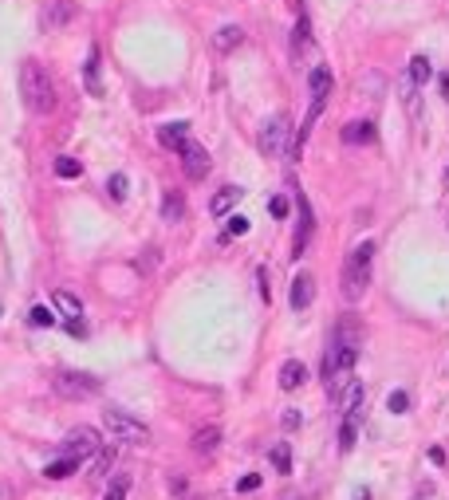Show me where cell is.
<instances>
[{"label": "cell", "instance_id": "obj_1", "mask_svg": "<svg viewBox=\"0 0 449 500\" xmlns=\"http://www.w3.org/2000/svg\"><path fill=\"white\" fill-rule=\"evenodd\" d=\"M20 95H24V107H28L32 114L56 110V83H51V75L36 60L20 63Z\"/></svg>", "mask_w": 449, "mask_h": 500}, {"label": "cell", "instance_id": "obj_2", "mask_svg": "<svg viewBox=\"0 0 449 500\" xmlns=\"http://www.w3.org/2000/svg\"><path fill=\"white\" fill-rule=\"evenodd\" d=\"M370 261H375V240H363L359 249L343 264V300H363V291L370 284Z\"/></svg>", "mask_w": 449, "mask_h": 500}, {"label": "cell", "instance_id": "obj_3", "mask_svg": "<svg viewBox=\"0 0 449 500\" xmlns=\"http://www.w3.org/2000/svg\"><path fill=\"white\" fill-rule=\"evenodd\" d=\"M51 390L60 394L67 402H87L103 390V382L87 370H56V379H51Z\"/></svg>", "mask_w": 449, "mask_h": 500}, {"label": "cell", "instance_id": "obj_4", "mask_svg": "<svg viewBox=\"0 0 449 500\" xmlns=\"http://www.w3.org/2000/svg\"><path fill=\"white\" fill-rule=\"evenodd\" d=\"M103 426L115 441H126V445H146L150 441V426L138 418H130L126 410H103Z\"/></svg>", "mask_w": 449, "mask_h": 500}, {"label": "cell", "instance_id": "obj_5", "mask_svg": "<svg viewBox=\"0 0 449 500\" xmlns=\"http://www.w3.org/2000/svg\"><path fill=\"white\" fill-rule=\"evenodd\" d=\"M288 150V119L284 114H272L264 126H260V154L264 158H280Z\"/></svg>", "mask_w": 449, "mask_h": 500}, {"label": "cell", "instance_id": "obj_6", "mask_svg": "<svg viewBox=\"0 0 449 500\" xmlns=\"http://www.w3.org/2000/svg\"><path fill=\"white\" fill-rule=\"evenodd\" d=\"M103 449L99 430L95 426H75V430L63 438V457H95Z\"/></svg>", "mask_w": 449, "mask_h": 500}, {"label": "cell", "instance_id": "obj_7", "mask_svg": "<svg viewBox=\"0 0 449 500\" xmlns=\"http://www.w3.org/2000/svg\"><path fill=\"white\" fill-rule=\"evenodd\" d=\"M75 20V0H48L40 12V32H60Z\"/></svg>", "mask_w": 449, "mask_h": 500}, {"label": "cell", "instance_id": "obj_8", "mask_svg": "<svg viewBox=\"0 0 449 500\" xmlns=\"http://www.w3.org/2000/svg\"><path fill=\"white\" fill-rule=\"evenodd\" d=\"M181 170H186V178H190V181L205 178V173H209V154H205V146L190 142V146L181 150Z\"/></svg>", "mask_w": 449, "mask_h": 500}, {"label": "cell", "instance_id": "obj_9", "mask_svg": "<svg viewBox=\"0 0 449 500\" xmlns=\"http://www.w3.org/2000/svg\"><path fill=\"white\" fill-rule=\"evenodd\" d=\"M158 142L166 146V150H186L190 146V122H166V126H158Z\"/></svg>", "mask_w": 449, "mask_h": 500}, {"label": "cell", "instance_id": "obj_10", "mask_svg": "<svg viewBox=\"0 0 449 500\" xmlns=\"http://www.w3.org/2000/svg\"><path fill=\"white\" fill-rule=\"evenodd\" d=\"M311 300H315V276L299 272L296 280H292V308L304 311V308H311Z\"/></svg>", "mask_w": 449, "mask_h": 500}, {"label": "cell", "instance_id": "obj_11", "mask_svg": "<svg viewBox=\"0 0 449 500\" xmlns=\"http://www.w3.org/2000/svg\"><path fill=\"white\" fill-rule=\"evenodd\" d=\"M308 382V367L299 359H288L284 367H280V390H296V386H304Z\"/></svg>", "mask_w": 449, "mask_h": 500}, {"label": "cell", "instance_id": "obj_12", "mask_svg": "<svg viewBox=\"0 0 449 500\" xmlns=\"http://www.w3.org/2000/svg\"><path fill=\"white\" fill-rule=\"evenodd\" d=\"M343 142H347V146H367V142H375V122H367V119L347 122V126H343Z\"/></svg>", "mask_w": 449, "mask_h": 500}, {"label": "cell", "instance_id": "obj_13", "mask_svg": "<svg viewBox=\"0 0 449 500\" xmlns=\"http://www.w3.org/2000/svg\"><path fill=\"white\" fill-rule=\"evenodd\" d=\"M240 193H245L240 185H225V190H217V193H213V201H209V213H213V217H225V213L240 201Z\"/></svg>", "mask_w": 449, "mask_h": 500}, {"label": "cell", "instance_id": "obj_14", "mask_svg": "<svg viewBox=\"0 0 449 500\" xmlns=\"http://www.w3.org/2000/svg\"><path fill=\"white\" fill-rule=\"evenodd\" d=\"M190 445H193V453H201V457H209V453L221 445V426H205V430H197V433H193V441H190Z\"/></svg>", "mask_w": 449, "mask_h": 500}, {"label": "cell", "instance_id": "obj_15", "mask_svg": "<svg viewBox=\"0 0 449 500\" xmlns=\"http://www.w3.org/2000/svg\"><path fill=\"white\" fill-rule=\"evenodd\" d=\"M308 87H311V103H327V95H331V71L327 67H311Z\"/></svg>", "mask_w": 449, "mask_h": 500}, {"label": "cell", "instance_id": "obj_16", "mask_svg": "<svg viewBox=\"0 0 449 500\" xmlns=\"http://www.w3.org/2000/svg\"><path fill=\"white\" fill-rule=\"evenodd\" d=\"M308 237H311V209H308V201L299 197V232H296V244H292V256H304Z\"/></svg>", "mask_w": 449, "mask_h": 500}, {"label": "cell", "instance_id": "obj_17", "mask_svg": "<svg viewBox=\"0 0 449 500\" xmlns=\"http://www.w3.org/2000/svg\"><path fill=\"white\" fill-rule=\"evenodd\" d=\"M240 40H245V32L237 28V24H225V28H217V36H213V51H233V48H240Z\"/></svg>", "mask_w": 449, "mask_h": 500}, {"label": "cell", "instance_id": "obj_18", "mask_svg": "<svg viewBox=\"0 0 449 500\" xmlns=\"http://www.w3.org/2000/svg\"><path fill=\"white\" fill-rule=\"evenodd\" d=\"M335 402H339L343 418H347V414H359V406H363V382H359V379H351V382H347V390H343Z\"/></svg>", "mask_w": 449, "mask_h": 500}, {"label": "cell", "instance_id": "obj_19", "mask_svg": "<svg viewBox=\"0 0 449 500\" xmlns=\"http://www.w3.org/2000/svg\"><path fill=\"white\" fill-rule=\"evenodd\" d=\"M181 217H186V201H181V193L178 190H166V197H162V221L178 225Z\"/></svg>", "mask_w": 449, "mask_h": 500}, {"label": "cell", "instance_id": "obj_20", "mask_svg": "<svg viewBox=\"0 0 449 500\" xmlns=\"http://www.w3.org/2000/svg\"><path fill=\"white\" fill-rule=\"evenodd\" d=\"M355 438H359V414H347L343 426H339V449L351 453V449H355Z\"/></svg>", "mask_w": 449, "mask_h": 500}, {"label": "cell", "instance_id": "obj_21", "mask_svg": "<svg viewBox=\"0 0 449 500\" xmlns=\"http://www.w3.org/2000/svg\"><path fill=\"white\" fill-rule=\"evenodd\" d=\"M75 465H79V457H60V461H51L48 469H44V477H48V480H63V477L75 473Z\"/></svg>", "mask_w": 449, "mask_h": 500}, {"label": "cell", "instance_id": "obj_22", "mask_svg": "<svg viewBox=\"0 0 449 500\" xmlns=\"http://www.w3.org/2000/svg\"><path fill=\"white\" fill-rule=\"evenodd\" d=\"M83 83H87L91 95H103V87H99V51H91V55H87V67H83Z\"/></svg>", "mask_w": 449, "mask_h": 500}, {"label": "cell", "instance_id": "obj_23", "mask_svg": "<svg viewBox=\"0 0 449 500\" xmlns=\"http://www.w3.org/2000/svg\"><path fill=\"white\" fill-rule=\"evenodd\" d=\"M110 465H115V449H99L91 461V480H103L110 473Z\"/></svg>", "mask_w": 449, "mask_h": 500}, {"label": "cell", "instance_id": "obj_24", "mask_svg": "<svg viewBox=\"0 0 449 500\" xmlns=\"http://www.w3.org/2000/svg\"><path fill=\"white\" fill-rule=\"evenodd\" d=\"M56 308H60L67 320H79V315H83V303L75 300L71 291H56Z\"/></svg>", "mask_w": 449, "mask_h": 500}, {"label": "cell", "instance_id": "obj_25", "mask_svg": "<svg viewBox=\"0 0 449 500\" xmlns=\"http://www.w3.org/2000/svg\"><path fill=\"white\" fill-rule=\"evenodd\" d=\"M429 75H434V71H429V60H426V55H414V60H410V83H414V87H422Z\"/></svg>", "mask_w": 449, "mask_h": 500}, {"label": "cell", "instance_id": "obj_26", "mask_svg": "<svg viewBox=\"0 0 449 500\" xmlns=\"http://www.w3.org/2000/svg\"><path fill=\"white\" fill-rule=\"evenodd\" d=\"M304 51H308V16H299L296 20V36H292V55H304Z\"/></svg>", "mask_w": 449, "mask_h": 500}, {"label": "cell", "instance_id": "obj_27", "mask_svg": "<svg viewBox=\"0 0 449 500\" xmlns=\"http://www.w3.org/2000/svg\"><path fill=\"white\" fill-rule=\"evenodd\" d=\"M126 492H130V477L126 473H119V477L107 485V492H103V500H126Z\"/></svg>", "mask_w": 449, "mask_h": 500}, {"label": "cell", "instance_id": "obj_28", "mask_svg": "<svg viewBox=\"0 0 449 500\" xmlns=\"http://www.w3.org/2000/svg\"><path fill=\"white\" fill-rule=\"evenodd\" d=\"M268 457H272V465H276V473H292V449H288V441H280Z\"/></svg>", "mask_w": 449, "mask_h": 500}, {"label": "cell", "instance_id": "obj_29", "mask_svg": "<svg viewBox=\"0 0 449 500\" xmlns=\"http://www.w3.org/2000/svg\"><path fill=\"white\" fill-rule=\"evenodd\" d=\"M56 173H60V178H79L83 166L75 158H56Z\"/></svg>", "mask_w": 449, "mask_h": 500}, {"label": "cell", "instance_id": "obj_30", "mask_svg": "<svg viewBox=\"0 0 449 500\" xmlns=\"http://www.w3.org/2000/svg\"><path fill=\"white\" fill-rule=\"evenodd\" d=\"M28 323H32V327H51V323H56V315H51V311L40 303V308L28 311Z\"/></svg>", "mask_w": 449, "mask_h": 500}, {"label": "cell", "instance_id": "obj_31", "mask_svg": "<svg viewBox=\"0 0 449 500\" xmlns=\"http://www.w3.org/2000/svg\"><path fill=\"white\" fill-rule=\"evenodd\" d=\"M249 232V217H229V225H225V237H245Z\"/></svg>", "mask_w": 449, "mask_h": 500}, {"label": "cell", "instance_id": "obj_32", "mask_svg": "<svg viewBox=\"0 0 449 500\" xmlns=\"http://www.w3.org/2000/svg\"><path fill=\"white\" fill-rule=\"evenodd\" d=\"M386 406H390V414H406V406H410V394H406V390H394V394H390V402H386Z\"/></svg>", "mask_w": 449, "mask_h": 500}, {"label": "cell", "instance_id": "obj_33", "mask_svg": "<svg viewBox=\"0 0 449 500\" xmlns=\"http://www.w3.org/2000/svg\"><path fill=\"white\" fill-rule=\"evenodd\" d=\"M107 190H110V197H115V201H122V197H126V178H122V173H115V178L107 181Z\"/></svg>", "mask_w": 449, "mask_h": 500}, {"label": "cell", "instance_id": "obj_34", "mask_svg": "<svg viewBox=\"0 0 449 500\" xmlns=\"http://www.w3.org/2000/svg\"><path fill=\"white\" fill-rule=\"evenodd\" d=\"M260 489V473H249V477L237 480V492H256Z\"/></svg>", "mask_w": 449, "mask_h": 500}, {"label": "cell", "instance_id": "obj_35", "mask_svg": "<svg viewBox=\"0 0 449 500\" xmlns=\"http://www.w3.org/2000/svg\"><path fill=\"white\" fill-rule=\"evenodd\" d=\"M268 213H272V217H288V197H272Z\"/></svg>", "mask_w": 449, "mask_h": 500}, {"label": "cell", "instance_id": "obj_36", "mask_svg": "<svg viewBox=\"0 0 449 500\" xmlns=\"http://www.w3.org/2000/svg\"><path fill=\"white\" fill-rule=\"evenodd\" d=\"M280 421H284V430H299V414H296V410H288Z\"/></svg>", "mask_w": 449, "mask_h": 500}, {"label": "cell", "instance_id": "obj_37", "mask_svg": "<svg viewBox=\"0 0 449 500\" xmlns=\"http://www.w3.org/2000/svg\"><path fill=\"white\" fill-rule=\"evenodd\" d=\"M438 87H441V99L449 103V75H441V79H438Z\"/></svg>", "mask_w": 449, "mask_h": 500}, {"label": "cell", "instance_id": "obj_38", "mask_svg": "<svg viewBox=\"0 0 449 500\" xmlns=\"http://www.w3.org/2000/svg\"><path fill=\"white\" fill-rule=\"evenodd\" d=\"M16 496V492H12V485H4V480H0V500H12Z\"/></svg>", "mask_w": 449, "mask_h": 500}, {"label": "cell", "instance_id": "obj_39", "mask_svg": "<svg viewBox=\"0 0 449 500\" xmlns=\"http://www.w3.org/2000/svg\"><path fill=\"white\" fill-rule=\"evenodd\" d=\"M190 500H209V496H190Z\"/></svg>", "mask_w": 449, "mask_h": 500}, {"label": "cell", "instance_id": "obj_40", "mask_svg": "<svg viewBox=\"0 0 449 500\" xmlns=\"http://www.w3.org/2000/svg\"><path fill=\"white\" fill-rule=\"evenodd\" d=\"M288 500H299V496H288Z\"/></svg>", "mask_w": 449, "mask_h": 500}]
</instances>
